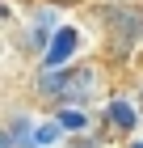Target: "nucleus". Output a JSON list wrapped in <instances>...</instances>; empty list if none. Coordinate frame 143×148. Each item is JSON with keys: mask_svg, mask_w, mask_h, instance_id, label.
<instances>
[{"mask_svg": "<svg viewBox=\"0 0 143 148\" xmlns=\"http://www.w3.org/2000/svg\"><path fill=\"white\" fill-rule=\"evenodd\" d=\"M84 47H88V30L80 21H63L51 34V42H46L42 59L34 64V68H51V72H67V68H76L80 55H84Z\"/></svg>", "mask_w": 143, "mask_h": 148, "instance_id": "3", "label": "nucleus"}, {"mask_svg": "<svg viewBox=\"0 0 143 148\" xmlns=\"http://www.w3.org/2000/svg\"><path fill=\"white\" fill-rule=\"evenodd\" d=\"M51 114L59 119V127L67 131V140L72 136H93V131H97V110H93V106H55Z\"/></svg>", "mask_w": 143, "mask_h": 148, "instance_id": "5", "label": "nucleus"}, {"mask_svg": "<svg viewBox=\"0 0 143 148\" xmlns=\"http://www.w3.org/2000/svg\"><path fill=\"white\" fill-rule=\"evenodd\" d=\"M46 4H55L63 13H76V9H88V4H97V0H46Z\"/></svg>", "mask_w": 143, "mask_h": 148, "instance_id": "7", "label": "nucleus"}, {"mask_svg": "<svg viewBox=\"0 0 143 148\" xmlns=\"http://www.w3.org/2000/svg\"><path fill=\"white\" fill-rule=\"evenodd\" d=\"M131 93H135V102H139V106H143V76H139V80H135V89H131Z\"/></svg>", "mask_w": 143, "mask_h": 148, "instance_id": "9", "label": "nucleus"}, {"mask_svg": "<svg viewBox=\"0 0 143 148\" xmlns=\"http://www.w3.org/2000/svg\"><path fill=\"white\" fill-rule=\"evenodd\" d=\"M118 148H143V131H135V136H126Z\"/></svg>", "mask_w": 143, "mask_h": 148, "instance_id": "8", "label": "nucleus"}, {"mask_svg": "<svg viewBox=\"0 0 143 148\" xmlns=\"http://www.w3.org/2000/svg\"><path fill=\"white\" fill-rule=\"evenodd\" d=\"M93 9V21H97L101 38L110 51L118 55H135L143 47V4H114V0H97L88 4Z\"/></svg>", "mask_w": 143, "mask_h": 148, "instance_id": "1", "label": "nucleus"}, {"mask_svg": "<svg viewBox=\"0 0 143 148\" xmlns=\"http://www.w3.org/2000/svg\"><path fill=\"white\" fill-rule=\"evenodd\" d=\"M114 4H143V0H114Z\"/></svg>", "mask_w": 143, "mask_h": 148, "instance_id": "11", "label": "nucleus"}, {"mask_svg": "<svg viewBox=\"0 0 143 148\" xmlns=\"http://www.w3.org/2000/svg\"><path fill=\"white\" fill-rule=\"evenodd\" d=\"M101 123L114 127L122 140L135 136V131H143V106L135 102V93H114L110 102L101 106Z\"/></svg>", "mask_w": 143, "mask_h": 148, "instance_id": "4", "label": "nucleus"}, {"mask_svg": "<svg viewBox=\"0 0 143 148\" xmlns=\"http://www.w3.org/2000/svg\"><path fill=\"white\" fill-rule=\"evenodd\" d=\"M34 148H67V131L59 127L55 114H42L34 127Z\"/></svg>", "mask_w": 143, "mask_h": 148, "instance_id": "6", "label": "nucleus"}, {"mask_svg": "<svg viewBox=\"0 0 143 148\" xmlns=\"http://www.w3.org/2000/svg\"><path fill=\"white\" fill-rule=\"evenodd\" d=\"M110 97L114 93H105V72H101L97 64H84V59H80L76 68H67L63 102L59 106H93V110H101Z\"/></svg>", "mask_w": 143, "mask_h": 148, "instance_id": "2", "label": "nucleus"}, {"mask_svg": "<svg viewBox=\"0 0 143 148\" xmlns=\"http://www.w3.org/2000/svg\"><path fill=\"white\" fill-rule=\"evenodd\" d=\"M13 4H21V9H34V4H38V0H13Z\"/></svg>", "mask_w": 143, "mask_h": 148, "instance_id": "10", "label": "nucleus"}]
</instances>
